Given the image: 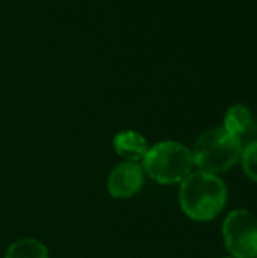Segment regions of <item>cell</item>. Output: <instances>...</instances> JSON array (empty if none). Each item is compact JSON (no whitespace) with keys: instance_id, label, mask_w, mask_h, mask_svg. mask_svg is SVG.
<instances>
[{"instance_id":"8992f818","label":"cell","mask_w":257,"mask_h":258,"mask_svg":"<svg viewBox=\"0 0 257 258\" xmlns=\"http://www.w3.org/2000/svg\"><path fill=\"white\" fill-rule=\"evenodd\" d=\"M224 128L238 138L241 142L242 139L254 135L256 132V121L251 113V110L244 104H235L232 106L224 116Z\"/></svg>"},{"instance_id":"6da1fadb","label":"cell","mask_w":257,"mask_h":258,"mask_svg":"<svg viewBox=\"0 0 257 258\" xmlns=\"http://www.w3.org/2000/svg\"><path fill=\"white\" fill-rule=\"evenodd\" d=\"M179 201L183 213L197 222L215 219L227 203V187L224 181L209 172H191L180 186Z\"/></svg>"},{"instance_id":"ba28073f","label":"cell","mask_w":257,"mask_h":258,"mask_svg":"<svg viewBox=\"0 0 257 258\" xmlns=\"http://www.w3.org/2000/svg\"><path fill=\"white\" fill-rule=\"evenodd\" d=\"M5 258H48V251L36 239H20L8 248Z\"/></svg>"},{"instance_id":"3957f363","label":"cell","mask_w":257,"mask_h":258,"mask_svg":"<svg viewBox=\"0 0 257 258\" xmlns=\"http://www.w3.org/2000/svg\"><path fill=\"white\" fill-rule=\"evenodd\" d=\"M242 142L224 127L212 128L201 135L192 151L194 166L198 171L218 174L238 163L242 153Z\"/></svg>"},{"instance_id":"30bf717a","label":"cell","mask_w":257,"mask_h":258,"mask_svg":"<svg viewBox=\"0 0 257 258\" xmlns=\"http://www.w3.org/2000/svg\"><path fill=\"white\" fill-rule=\"evenodd\" d=\"M226 258H235V257H226Z\"/></svg>"},{"instance_id":"5b68a950","label":"cell","mask_w":257,"mask_h":258,"mask_svg":"<svg viewBox=\"0 0 257 258\" xmlns=\"http://www.w3.org/2000/svg\"><path fill=\"white\" fill-rule=\"evenodd\" d=\"M145 180V172L142 165L138 162H123L117 165L108 177V192L115 200H129L136 195Z\"/></svg>"},{"instance_id":"7a4b0ae2","label":"cell","mask_w":257,"mask_h":258,"mask_svg":"<svg viewBox=\"0 0 257 258\" xmlns=\"http://www.w3.org/2000/svg\"><path fill=\"white\" fill-rule=\"evenodd\" d=\"M144 172L161 184L182 183L194 168L192 151L174 141H164L151 148L142 159Z\"/></svg>"},{"instance_id":"277c9868","label":"cell","mask_w":257,"mask_h":258,"mask_svg":"<svg viewBox=\"0 0 257 258\" xmlns=\"http://www.w3.org/2000/svg\"><path fill=\"white\" fill-rule=\"evenodd\" d=\"M223 237L232 257H257V218L248 210H233L227 215Z\"/></svg>"},{"instance_id":"9c48e42d","label":"cell","mask_w":257,"mask_h":258,"mask_svg":"<svg viewBox=\"0 0 257 258\" xmlns=\"http://www.w3.org/2000/svg\"><path fill=\"white\" fill-rule=\"evenodd\" d=\"M241 160L245 175L257 183V141L250 142L247 147L242 148Z\"/></svg>"},{"instance_id":"52a82bcc","label":"cell","mask_w":257,"mask_h":258,"mask_svg":"<svg viewBox=\"0 0 257 258\" xmlns=\"http://www.w3.org/2000/svg\"><path fill=\"white\" fill-rule=\"evenodd\" d=\"M114 148L117 154L127 162H139L144 159L150 147L141 133L126 130L114 138Z\"/></svg>"},{"instance_id":"8fae6325","label":"cell","mask_w":257,"mask_h":258,"mask_svg":"<svg viewBox=\"0 0 257 258\" xmlns=\"http://www.w3.org/2000/svg\"><path fill=\"white\" fill-rule=\"evenodd\" d=\"M256 258H257V257H256Z\"/></svg>"}]
</instances>
